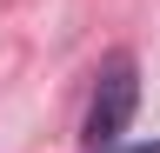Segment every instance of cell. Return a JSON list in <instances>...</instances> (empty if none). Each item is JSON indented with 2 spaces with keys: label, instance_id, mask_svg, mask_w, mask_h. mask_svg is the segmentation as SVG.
<instances>
[{
  "label": "cell",
  "instance_id": "2",
  "mask_svg": "<svg viewBox=\"0 0 160 153\" xmlns=\"http://www.w3.org/2000/svg\"><path fill=\"white\" fill-rule=\"evenodd\" d=\"M107 153H160V140H140V146H107Z\"/></svg>",
  "mask_w": 160,
  "mask_h": 153
},
{
  "label": "cell",
  "instance_id": "1",
  "mask_svg": "<svg viewBox=\"0 0 160 153\" xmlns=\"http://www.w3.org/2000/svg\"><path fill=\"white\" fill-rule=\"evenodd\" d=\"M133 107H140V67H133V53H113L93 80V100H87V127H80L87 153H107V146L127 140Z\"/></svg>",
  "mask_w": 160,
  "mask_h": 153
}]
</instances>
